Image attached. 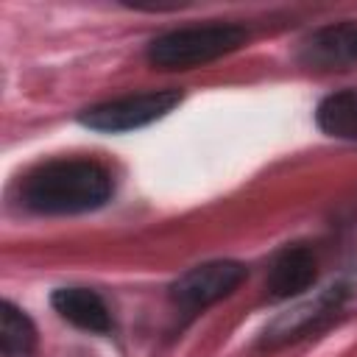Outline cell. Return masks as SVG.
<instances>
[{
  "instance_id": "cell-9",
  "label": "cell",
  "mask_w": 357,
  "mask_h": 357,
  "mask_svg": "<svg viewBox=\"0 0 357 357\" xmlns=\"http://www.w3.org/2000/svg\"><path fill=\"white\" fill-rule=\"evenodd\" d=\"M315 123L324 134L357 145V89L326 95L315 109Z\"/></svg>"
},
{
  "instance_id": "cell-5",
  "label": "cell",
  "mask_w": 357,
  "mask_h": 357,
  "mask_svg": "<svg viewBox=\"0 0 357 357\" xmlns=\"http://www.w3.org/2000/svg\"><path fill=\"white\" fill-rule=\"evenodd\" d=\"M346 301V287L343 284H332L326 290H321L315 298H307L296 307H290L287 312H282L262 335V346L265 349H279L287 346L304 335H312L315 329H321L329 318L337 315V310Z\"/></svg>"
},
{
  "instance_id": "cell-3",
  "label": "cell",
  "mask_w": 357,
  "mask_h": 357,
  "mask_svg": "<svg viewBox=\"0 0 357 357\" xmlns=\"http://www.w3.org/2000/svg\"><path fill=\"white\" fill-rule=\"evenodd\" d=\"M178 103H181L178 89H148V92L95 103L78 114V123L100 134H123V131H137L162 120Z\"/></svg>"
},
{
  "instance_id": "cell-4",
  "label": "cell",
  "mask_w": 357,
  "mask_h": 357,
  "mask_svg": "<svg viewBox=\"0 0 357 357\" xmlns=\"http://www.w3.org/2000/svg\"><path fill=\"white\" fill-rule=\"evenodd\" d=\"M248 276L245 265L237 259H209L190 271H184L170 284V301L184 315H198L206 307L218 304L220 298L231 296L243 279Z\"/></svg>"
},
{
  "instance_id": "cell-1",
  "label": "cell",
  "mask_w": 357,
  "mask_h": 357,
  "mask_svg": "<svg viewBox=\"0 0 357 357\" xmlns=\"http://www.w3.org/2000/svg\"><path fill=\"white\" fill-rule=\"evenodd\" d=\"M112 173L95 159H50L20 181V204L33 215H81L109 204Z\"/></svg>"
},
{
  "instance_id": "cell-8",
  "label": "cell",
  "mask_w": 357,
  "mask_h": 357,
  "mask_svg": "<svg viewBox=\"0 0 357 357\" xmlns=\"http://www.w3.org/2000/svg\"><path fill=\"white\" fill-rule=\"evenodd\" d=\"M50 304L75 329H84L92 335H109L114 329L109 304L89 287H59L50 296Z\"/></svg>"
},
{
  "instance_id": "cell-7",
  "label": "cell",
  "mask_w": 357,
  "mask_h": 357,
  "mask_svg": "<svg viewBox=\"0 0 357 357\" xmlns=\"http://www.w3.org/2000/svg\"><path fill=\"white\" fill-rule=\"evenodd\" d=\"M315 276H318L315 254L307 245L293 243L273 254L265 276V293L273 301L296 298L315 284Z\"/></svg>"
},
{
  "instance_id": "cell-10",
  "label": "cell",
  "mask_w": 357,
  "mask_h": 357,
  "mask_svg": "<svg viewBox=\"0 0 357 357\" xmlns=\"http://www.w3.org/2000/svg\"><path fill=\"white\" fill-rule=\"evenodd\" d=\"M0 349L3 357H31L36 349V326L8 298L0 304Z\"/></svg>"
},
{
  "instance_id": "cell-6",
  "label": "cell",
  "mask_w": 357,
  "mask_h": 357,
  "mask_svg": "<svg viewBox=\"0 0 357 357\" xmlns=\"http://www.w3.org/2000/svg\"><path fill=\"white\" fill-rule=\"evenodd\" d=\"M298 61L310 70H346L357 64V22H332L312 31L298 47Z\"/></svg>"
},
{
  "instance_id": "cell-2",
  "label": "cell",
  "mask_w": 357,
  "mask_h": 357,
  "mask_svg": "<svg viewBox=\"0 0 357 357\" xmlns=\"http://www.w3.org/2000/svg\"><path fill=\"white\" fill-rule=\"evenodd\" d=\"M245 42L248 31L237 22H204L151 39L145 59L156 70H192L240 50Z\"/></svg>"
}]
</instances>
